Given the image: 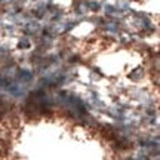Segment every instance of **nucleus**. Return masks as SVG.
Segmentation results:
<instances>
[{
  "mask_svg": "<svg viewBox=\"0 0 160 160\" xmlns=\"http://www.w3.org/2000/svg\"><path fill=\"white\" fill-rule=\"evenodd\" d=\"M22 30H24V33H27V34H37L40 30H42V25L39 22H36V21H30V22H27L24 25Z\"/></svg>",
  "mask_w": 160,
  "mask_h": 160,
  "instance_id": "1",
  "label": "nucleus"
},
{
  "mask_svg": "<svg viewBox=\"0 0 160 160\" xmlns=\"http://www.w3.org/2000/svg\"><path fill=\"white\" fill-rule=\"evenodd\" d=\"M17 79L19 80V82H22V83H28V82L33 80V73H31L30 70H21V71L18 73Z\"/></svg>",
  "mask_w": 160,
  "mask_h": 160,
  "instance_id": "2",
  "label": "nucleus"
},
{
  "mask_svg": "<svg viewBox=\"0 0 160 160\" xmlns=\"http://www.w3.org/2000/svg\"><path fill=\"white\" fill-rule=\"evenodd\" d=\"M104 11H105V13L110 15V17H120V15H122V12L113 5H105L104 6Z\"/></svg>",
  "mask_w": 160,
  "mask_h": 160,
  "instance_id": "3",
  "label": "nucleus"
},
{
  "mask_svg": "<svg viewBox=\"0 0 160 160\" xmlns=\"http://www.w3.org/2000/svg\"><path fill=\"white\" fill-rule=\"evenodd\" d=\"M30 46H31V43H30L27 39H22L19 42V49H28Z\"/></svg>",
  "mask_w": 160,
  "mask_h": 160,
  "instance_id": "4",
  "label": "nucleus"
},
{
  "mask_svg": "<svg viewBox=\"0 0 160 160\" xmlns=\"http://www.w3.org/2000/svg\"><path fill=\"white\" fill-rule=\"evenodd\" d=\"M0 25H2V22H0Z\"/></svg>",
  "mask_w": 160,
  "mask_h": 160,
  "instance_id": "5",
  "label": "nucleus"
}]
</instances>
